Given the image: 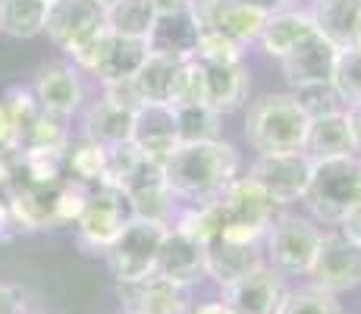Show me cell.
I'll use <instances>...</instances> for the list:
<instances>
[{
  "instance_id": "cell-1",
  "label": "cell",
  "mask_w": 361,
  "mask_h": 314,
  "mask_svg": "<svg viewBox=\"0 0 361 314\" xmlns=\"http://www.w3.org/2000/svg\"><path fill=\"white\" fill-rule=\"evenodd\" d=\"M161 176L173 198L189 205H211L239 179V151L224 138L176 145V151L161 167Z\"/></svg>"
},
{
  "instance_id": "cell-2",
  "label": "cell",
  "mask_w": 361,
  "mask_h": 314,
  "mask_svg": "<svg viewBox=\"0 0 361 314\" xmlns=\"http://www.w3.org/2000/svg\"><path fill=\"white\" fill-rule=\"evenodd\" d=\"M44 35L79 73H94L114 32L107 25V6L98 0H54L47 4Z\"/></svg>"
},
{
  "instance_id": "cell-3",
  "label": "cell",
  "mask_w": 361,
  "mask_h": 314,
  "mask_svg": "<svg viewBox=\"0 0 361 314\" xmlns=\"http://www.w3.org/2000/svg\"><path fill=\"white\" fill-rule=\"evenodd\" d=\"M308 135V116L298 110L289 92L264 95L248 104L245 114V142L255 155H286L302 151Z\"/></svg>"
},
{
  "instance_id": "cell-4",
  "label": "cell",
  "mask_w": 361,
  "mask_h": 314,
  "mask_svg": "<svg viewBox=\"0 0 361 314\" xmlns=\"http://www.w3.org/2000/svg\"><path fill=\"white\" fill-rule=\"evenodd\" d=\"M302 205L314 223L339 227L361 205V157H339L314 164Z\"/></svg>"
},
{
  "instance_id": "cell-5",
  "label": "cell",
  "mask_w": 361,
  "mask_h": 314,
  "mask_svg": "<svg viewBox=\"0 0 361 314\" xmlns=\"http://www.w3.org/2000/svg\"><path fill=\"white\" fill-rule=\"evenodd\" d=\"M214 205H217V214H220L217 239L261 242V246H264V236H267L270 223L280 214V207L270 201V195L248 176L235 179Z\"/></svg>"
},
{
  "instance_id": "cell-6",
  "label": "cell",
  "mask_w": 361,
  "mask_h": 314,
  "mask_svg": "<svg viewBox=\"0 0 361 314\" xmlns=\"http://www.w3.org/2000/svg\"><path fill=\"white\" fill-rule=\"evenodd\" d=\"M321 236H324V229L311 217L280 211L276 220L270 223L267 236H264L267 267L276 270L280 277H308L314 255H317V246H321Z\"/></svg>"
},
{
  "instance_id": "cell-7",
  "label": "cell",
  "mask_w": 361,
  "mask_h": 314,
  "mask_svg": "<svg viewBox=\"0 0 361 314\" xmlns=\"http://www.w3.org/2000/svg\"><path fill=\"white\" fill-rule=\"evenodd\" d=\"M166 229L170 227L154 220H142V217H132L123 227V233L114 239V246L104 251L107 267L116 277V283H135L154 274Z\"/></svg>"
},
{
  "instance_id": "cell-8",
  "label": "cell",
  "mask_w": 361,
  "mask_h": 314,
  "mask_svg": "<svg viewBox=\"0 0 361 314\" xmlns=\"http://www.w3.org/2000/svg\"><path fill=\"white\" fill-rule=\"evenodd\" d=\"M311 173H314V160L305 151H286V155H258L245 176L255 179L283 211V207L305 198L311 186Z\"/></svg>"
},
{
  "instance_id": "cell-9",
  "label": "cell",
  "mask_w": 361,
  "mask_h": 314,
  "mask_svg": "<svg viewBox=\"0 0 361 314\" xmlns=\"http://www.w3.org/2000/svg\"><path fill=\"white\" fill-rule=\"evenodd\" d=\"M129 220H132V211H129L126 195L110 186H98L88 192L85 207H82L79 220L73 223L75 239L88 251H107Z\"/></svg>"
},
{
  "instance_id": "cell-10",
  "label": "cell",
  "mask_w": 361,
  "mask_h": 314,
  "mask_svg": "<svg viewBox=\"0 0 361 314\" xmlns=\"http://www.w3.org/2000/svg\"><path fill=\"white\" fill-rule=\"evenodd\" d=\"M308 277L311 286H321L333 296L355 289V286H361V246L355 239H349L339 227L324 229Z\"/></svg>"
},
{
  "instance_id": "cell-11",
  "label": "cell",
  "mask_w": 361,
  "mask_h": 314,
  "mask_svg": "<svg viewBox=\"0 0 361 314\" xmlns=\"http://www.w3.org/2000/svg\"><path fill=\"white\" fill-rule=\"evenodd\" d=\"M192 13L201 29L226 35L239 47L258 44L264 23H267V13H261L248 0H192Z\"/></svg>"
},
{
  "instance_id": "cell-12",
  "label": "cell",
  "mask_w": 361,
  "mask_h": 314,
  "mask_svg": "<svg viewBox=\"0 0 361 314\" xmlns=\"http://www.w3.org/2000/svg\"><path fill=\"white\" fill-rule=\"evenodd\" d=\"M176 116L170 104H145L132 116V148L142 155L145 164L164 167L166 157L176 151Z\"/></svg>"
},
{
  "instance_id": "cell-13",
  "label": "cell",
  "mask_w": 361,
  "mask_h": 314,
  "mask_svg": "<svg viewBox=\"0 0 361 314\" xmlns=\"http://www.w3.org/2000/svg\"><path fill=\"white\" fill-rule=\"evenodd\" d=\"M286 292L289 289L283 283V277L264 264L248 277L230 283L220 298L233 314H280L283 302H286Z\"/></svg>"
},
{
  "instance_id": "cell-14",
  "label": "cell",
  "mask_w": 361,
  "mask_h": 314,
  "mask_svg": "<svg viewBox=\"0 0 361 314\" xmlns=\"http://www.w3.org/2000/svg\"><path fill=\"white\" fill-rule=\"evenodd\" d=\"M82 95H85L82 92V76L69 60H57V63L41 66L32 82L35 104L44 114L63 116V120H69L82 107Z\"/></svg>"
},
{
  "instance_id": "cell-15",
  "label": "cell",
  "mask_w": 361,
  "mask_h": 314,
  "mask_svg": "<svg viewBox=\"0 0 361 314\" xmlns=\"http://www.w3.org/2000/svg\"><path fill=\"white\" fill-rule=\"evenodd\" d=\"M154 274L176 283V286H183V289H189V286H195L207 277V248L201 246L198 239L185 236L183 229L170 227L164 236L161 255H157Z\"/></svg>"
},
{
  "instance_id": "cell-16",
  "label": "cell",
  "mask_w": 361,
  "mask_h": 314,
  "mask_svg": "<svg viewBox=\"0 0 361 314\" xmlns=\"http://www.w3.org/2000/svg\"><path fill=\"white\" fill-rule=\"evenodd\" d=\"M339 51L330 44L324 35L311 32L305 41H298L293 51L280 60L283 76L289 79L293 88L302 85H321V82H333V69H336Z\"/></svg>"
},
{
  "instance_id": "cell-17",
  "label": "cell",
  "mask_w": 361,
  "mask_h": 314,
  "mask_svg": "<svg viewBox=\"0 0 361 314\" xmlns=\"http://www.w3.org/2000/svg\"><path fill=\"white\" fill-rule=\"evenodd\" d=\"M116 296L126 314H189L185 289L157 274L135 283H116Z\"/></svg>"
},
{
  "instance_id": "cell-18",
  "label": "cell",
  "mask_w": 361,
  "mask_h": 314,
  "mask_svg": "<svg viewBox=\"0 0 361 314\" xmlns=\"http://www.w3.org/2000/svg\"><path fill=\"white\" fill-rule=\"evenodd\" d=\"M308 16L339 54L361 47V0H311Z\"/></svg>"
},
{
  "instance_id": "cell-19",
  "label": "cell",
  "mask_w": 361,
  "mask_h": 314,
  "mask_svg": "<svg viewBox=\"0 0 361 314\" xmlns=\"http://www.w3.org/2000/svg\"><path fill=\"white\" fill-rule=\"evenodd\" d=\"M198 35H201V25L195 13H192V6H185L179 13H166V16H157L154 29L148 35V54L173 63L195 60Z\"/></svg>"
},
{
  "instance_id": "cell-20",
  "label": "cell",
  "mask_w": 361,
  "mask_h": 314,
  "mask_svg": "<svg viewBox=\"0 0 361 314\" xmlns=\"http://www.w3.org/2000/svg\"><path fill=\"white\" fill-rule=\"evenodd\" d=\"M267 264L261 242H235V239H214L207 246V277L226 289L230 283L248 277Z\"/></svg>"
},
{
  "instance_id": "cell-21",
  "label": "cell",
  "mask_w": 361,
  "mask_h": 314,
  "mask_svg": "<svg viewBox=\"0 0 361 314\" xmlns=\"http://www.w3.org/2000/svg\"><path fill=\"white\" fill-rule=\"evenodd\" d=\"M302 151L314 160V164H321V160L355 157L349 110H339V114H327V116H317V120H308V135H305Z\"/></svg>"
},
{
  "instance_id": "cell-22",
  "label": "cell",
  "mask_w": 361,
  "mask_h": 314,
  "mask_svg": "<svg viewBox=\"0 0 361 314\" xmlns=\"http://www.w3.org/2000/svg\"><path fill=\"white\" fill-rule=\"evenodd\" d=\"M248 88H252V79H248L245 63H235V66H204V104L217 116L235 114L248 101Z\"/></svg>"
},
{
  "instance_id": "cell-23",
  "label": "cell",
  "mask_w": 361,
  "mask_h": 314,
  "mask_svg": "<svg viewBox=\"0 0 361 314\" xmlns=\"http://www.w3.org/2000/svg\"><path fill=\"white\" fill-rule=\"evenodd\" d=\"M132 116L135 114H129V110L110 104L107 97H101V101H94L92 107L85 110V120H82V138L94 142L104 151L120 148V145H129L132 142Z\"/></svg>"
},
{
  "instance_id": "cell-24",
  "label": "cell",
  "mask_w": 361,
  "mask_h": 314,
  "mask_svg": "<svg viewBox=\"0 0 361 314\" xmlns=\"http://www.w3.org/2000/svg\"><path fill=\"white\" fill-rule=\"evenodd\" d=\"M311 32H314V23H311L308 10H283V13L267 16L258 44L267 57L283 60L298 41H305Z\"/></svg>"
},
{
  "instance_id": "cell-25",
  "label": "cell",
  "mask_w": 361,
  "mask_h": 314,
  "mask_svg": "<svg viewBox=\"0 0 361 314\" xmlns=\"http://www.w3.org/2000/svg\"><path fill=\"white\" fill-rule=\"evenodd\" d=\"M148 60V41H135V38H120L110 35L107 51L94 69L101 85H114V82H126L142 69V63Z\"/></svg>"
},
{
  "instance_id": "cell-26",
  "label": "cell",
  "mask_w": 361,
  "mask_h": 314,
  "mask_svg": "<svg viewBox=\"0 0 361 314\" xmlns=\"http://www.w3.org/2000/svg\"><path fill=\"white\" fill-rule=\"evenodd\" d=\"M47 0H0V35L29 41L44 35Z\"/></svg>"
},
{
  "instance_id": "cell-27",
  "label": "cell",
  "mask_w": 361,
  "mask_h": 314,
  "mask_svg": "<svg viewBox=\"0 0 361 314\" xmlns=\"http://www.w3.org/2000/svg\"><path fill=\"white\" fill-rule=\"evenodd\" d=\"M154 23H157V10L148 0H116V4L107 6V25L120 38L148 41Z\"/></svg>"
},
{
  "instance_id": "cell-28",
  "label": "cell",
  "mask_w": 361,
  "mask_h": 314,
  "mask_svg": "<svg viewBox=\"0 0 361 314\" xmlns=\"http://www.w3.org/2000/svg\"><path fill=\"white\" fill-rule=\"evenodd\" d=\"M66 179L85 186V188H98L104 186V170H107V151L98 148L94 142L82 138L75 145H66Z\"/></svg>"
},
{
  "instance_id": "cell-29",
  "label": "cell",
  "mask_w": 361,
  "mask_h": 314,
  "mask_svg": "<svg viewBox=\"0 0 361 314\" xmlns=\"http://www.w3.org/2000/svg\"><path fill=\"white\" fill-rule=\"evenodd\" d=\"M176 116V138L179 145H198V142H217L220 138V116L207 104L195 107H173Z\"/></svg>"
},
{
  "instance_id": "cell-30",
  "label": "cell",
  "mask_w": 361,
  "mask_h": 314,
  "mask_svg": "<svg viewBox=\"0 0 361 314\" xmlns=\"http://www.w3.org/2000/svg\"><path fill=\"white\" fill-rule=\"evenodd\" d=\"M173 73H176V63L173 60H164V57L148 54V60L142 63V69L132 76V82H135L142 101L145 104H166L170 101Z\"/></svg>"
},
{
  "instance_id": "cell-31",
  "label": "cell",
  "mask_w": 361,
  "mask_h": 314,
  "mask_svg": "<svg viewBox=\"0 0 361 314\" xmlns=\"http://www.w3.org/2000/svg\"><path fill=\"white\" fill-rule=\"evenodd\" d=\"M166 104L170 107H195V104H204V66L198 60L176 63L170 101Z\"/></svg>"
},
{
  "instance_id": "cell-32",
  "label": "cell",
  "mask_w": 361,
  "mask_h": 314,
  "mask_svg": "<svg viewBox=\"0 0 361 314\" xmlns=\"http://www.w3.org/2000/svg\"><path fill=\"white\" fill-rule=\"evenodd\" d=\"M195 60L201 66H235V63L245 60V47H239L233 38H226V35L214 29H201Z\"/></svg>"
},
{
  "instance_id": "cell-33",
  "label": "cell",
  "mask_w": 361,
  "mask_h": 314,
  "mask_svg": "<svg viewBox=\"0 0 361 314\" xmlns=\"http://www.w3.org/2000/svg\"><path fill=\"white\" fill-rule=\"evenodd\" d=\"M280 314H343V305L333 292L321 289V286H298V289L286 292Z\"/></svg>"
},
{
  "instance_id": "cell-34",
  "label": "cell",
  "mask_w": 361,
  "mask_h": 314,
  "mask_svg": "<svg viewBox=\"0 0 361 314\" xmlns=\"http://www.w3.org/2000/svg\"><path fill=\"white\" fill-rule=\"evenodd\" d=\"M289 95H293V101L298 104V110H302L308 120H317V116H327V114H339V110H345V104L339 101L333 82H321V85H302V88H293Z\"/></svg>"
},
{
  "instance_id": "cell-35",
  "label": "cell",
  "mask_w": 361,
  "mask_h": 314,
  "mask_svg": "<svg viewBox=\"0 0 361 314\" xmlns=\"http://www.w3.org/2000/svg\"><path fill=\"white\" fill-rule=\"evenodd\" d=\"M333 88L345 104V110L361 104V47L339 54L336 69H333Z\"/></svg>"
},
{
  "instance_id": "cell-36",
  "label": "cell",
  "mask_w": 361,
  "mask_h": 314,
  "mask_svg": "<svg viewBox=\"0 0 361 314\" xmlns=\"http://www.w3.org/2000/svg\"><path fill=\"white\" fill-rule=\"evenodd\" d=\"M104 97H107L110 104H116V107L129 110V114H135V110L145 107L142 95H138L135 82L126 79V82H114V85H104Z\"/></svg>"
},
{
  "instance_id": "cell-37",
  "label": "cell",
  "mask_w": 361,
  "mask_h": 314,
  "mask_svg": "<svg viewBox=\"0 0 361 314\" xmlns=\"http://www.w3.org/2000/svg\"><path fill=\"white\" fill-rule=\"evenodd\" d=\"M0 314H25V296L10 283H0Z\"/></svg>"
},
{
  "instance_id": "cell-38",
  "label": "cell",
  "mask_w": 361,
  "mask_h": 314,
  "mask_svg": "<svg viewBox=\"0 0 361 314\" xmlns=\"http://www.w3.org/2000/svg\"><path fill=\"white\" fill-rule=\"evenodd\" d=\"M339 229H343L345 236H349V239H355L358 246H361V205L355 207V211L349 214V217H345L343 223H339Z\"/></svg>"
},
{
  "instance_id": "cell-39",
  "label": "cell",
  "mask_w": 361,
  "mask_h": 314,
  "mask_svg": "<svg viewBox=\"0 0 361 314\" xmlns=\"http://www.w3.org/2000/svg\"><path fill=\"white\" fill-rule=\"evenodd\" d=\"M252 6H258L261 13L274 16V13H283V10H293V0H248Z\"/></svg>"
},
{
  "instance_id": "cell-40",
  "label": "cell",
  "mask_w": 361,
  "mask_h": 314,
  "mask_svg": "<svg viewBox=\"0 0 361 314\" xmlns=\"http://www.w3.org/2000/svg\"><path fill=\"white\" fill-rule=\"evenodd\" d=\"M148 4L157 10V16H166V13H179L185 6H192V0H148Z\"/></svg>"
},
{
  "instance_id": "cell-41",
  "label": "cell",
  "mask_w": 361,
  "mask_h": 314,
  "mask_svg": "<svg viewBox=\"0 0 361 314\" xmlns=\"http://www.w3.org/2000/svg\"><path fill=\"white\" fill-rule=\"evenodd\" d=\"M189 314H233V311L226 308L224 298H211V302H201L195 308H189Z\"/></svg>"
},
{
  "instance_id": "cell-42",
  "label": "cell",
  "mask_w": 361,
  "mask_h": 314,
  "mask_svg": "<svg viewBox=\"0 0 361 314\" xmlns=\"http://www.w3.org/2000/svg\"><path fill=\"white\" fill-rule=\"evenodd\" d=\"M349 123H352V142H355V157H361V104L349 107Z\"/></svg>"
},
{
  "instance_id": "cell-43",
  "label": "cell",
  "mask_w": 361,
  "mask_h": 314,
  "mask_svg": "<svg viewBox=\"0 0 361 314\" xmlns=\"http://www.w3.org/2000/svg\"><path fill=\"white\" fill-rule=\"evenodd\" d=\"M98 4H104V6H110V4H116V0H98Z\"/></svg>"
},
{
  "instance_id": "cell-44",
  "label": "cell",
  "mask_w": 361,
  "mask_h": 314,
  "mask_svg": "<svg viewBox=\"0 0 361 314\" xmlns=\"http://www.w3.org/2000/svg\"><path fill=\"white\" fill-rule=\"evenodd\" d=\"M47 4H54V0H47Z\"/></svg>"
}]
</instances>
